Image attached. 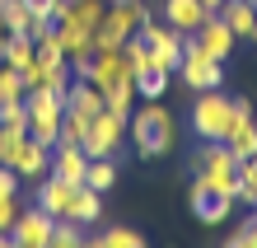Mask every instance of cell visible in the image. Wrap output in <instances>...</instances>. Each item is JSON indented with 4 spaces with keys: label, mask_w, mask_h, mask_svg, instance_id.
<instances>
[{
    "label": "cell",
    "mask_w": 257,
    "mask_h": 248,
    "mask_svg": "<svg viewBox=\"0 0 257 248\" xmlns=\"http://www.w3.org/2000/svg\"><path fill=\"white\" fill-rule=\"evenodd\" d=\"M126 136L136 141V150H141L145 159H159V154L173 150V113L159 99L145 103V108H136L131 122H126Z\"/></svg>",
    "instance_id": "obj_1"
},
{
    "label": "cell",
    "mask_w": 257,
    "mask_h": 248,
    "mask_svg": "<svg viewBox=\"0 0 257 248\" xmlns=\"http://www.w3.org/2000/svg\"><path fill=\"white\" fill-rule=\"evenodd\" d=\"M238 164H243V159H238L224 141H206V150L196 154V178H201L210 192L238 201Z\"/></svg>",
    "instance_id": "obj_2"
},
{
    "label": "cell",
    "mask_w": 257,
    "mask_h": 248,
    "mask_svg": "<svg viewBox=\"0 0 257 248\" xmlns=\"http://www.w3.org/2000/svg\"><path fill=\"white\" fill-rule=\"evenodd\" d=\"M28 108V136H33L38 145L56 150L61 145V117H66V94H52V89H33V94L24 99Z\"/></svg>",
    "instance_id": "obj_3"
},
{
    "label": "cell",
    "mask_w": 257,
    "mask_h": 248,
    "mask_svg": "<svg viewBox=\"0 0 257 248\" xmlns=\"http://www.w3.org/2000/svg\"><path fill=\"white\" fill-rule=\"evenodd\" d=\"M178 75H183V85L192 89V94H206V89H224V61H215L196 33H183V66H178Z\"/></svg>",
    "instance_id": "obj_4"
},
{
    "label": "cell",
    "mask_w": 257,
    "mask_h": 248,
    "mask_svg": "<svg viewBox=\"0 0 257 248\" xmlns=\"http://www.w3.org/2000/svg\"><path fill=\"white\" fill-rule=\"evenodd\" d=\"M141 19H145L141 0H108L103 24H98V33H94V52H117L126 38H136Z\"/></svg>",
    "instance_id": "obj_5"
},
{
    "label": "cell",
    "mask_w": 257,
    "mask_h": 248,
    "mask_svg": "<svg viewBox=\"0 0 257 248\" xmlns=\"http://www.w3.org/2000/svg\"><path fill=\"white\" fill-rule=\"evenodd\" d=\"M229 122H234V99H224L220 89L196 94V103H192V131L201 136V141H224Z\"/></svg>",
    "instance_id": "obj_6"
},
{
    "label": "cell",
    "mask_w": 257,
    "mask_h": 248,
    "mask_svg": "<svg viewBox=\"0 0 257 248\" xmlns=\"http://www.w3.org/2000/svg\"><path fill=\"white\" fill-rule=\"evenodd\" d=\"M126 122H131V113H112V108H103V113L89 122L84 154H89V159H98V154H117L122 141H126Z\"/></svg>",
    "instance_id": "obj_7"
},
{
    "label": "cell",
    "mask_w": 257,
    "mask_h": 248,
    "mask_svg": "<svg viewBox=\"0 0 257 248\" xmlns=\"http://www.w3.org/2000/svg\"><path fill=\"white\" fill-rule=\"evenodd\" d=\"M52 229H56V220L42 206H28V211H19V220H14V243L19 248H47L52 243Z\"/></svg>",
    "instance_id": "obj_8"
},
{
    "label": "cell",
    "mask_w": 257,
    "mask_h": 248,
    "mask_svg": "<svg viewBox=\"0 0 257 248\" xmlns=\"http://www.w3.org/2000/svg\"><path fill=\"white\" fill-rule=\"evenodd\" d=\"M187 206H192V215H196L201 225H224V215L234 211V197H220V192H210L201 178H192Z\"/></svg>",
    "instance_id": "obj_9"
},
{
    "label": "cell",
    "mask_w": 257,
    "mask_h": 248,
    "mask_svg": "<svg viewBox=\"0 0 257 248\" xmlns=\"http://www.w3.org/2000/svg\"><path fill=\"white\" fill-rule=\"evenodd\" d=\"M108 0H75V5H56V24L61 28H80V33H98Z\"/></svg>",
    "instance_id": "obj_10"
},
{
    "label": "cell",
    "mask_w": 257,
    "mask_h": 248,
    "mask_svg": "<svg viewBox=\"0 0 257 248\" xmlns=\"http://www.w3.org/2000/svg\"><path fill=\"white\" fill-rule=\"evenodd\" d=\"M70 197H75V183H66V178H42L38 183V201L33 206H42L52 215V220H66V211H70Z\"/></svg>",
    "instance_id": "obj_11"
},
{
    "label": "cell",
    "mask_w": 257,
    "mask_h": 248,
    "mask_svg": "<svg viewBox=\"0 0 257 248\" xmlns=\"http://www.w3.org/2000/svg\"><path fill=\"white\" fill-rule=\"evenodd\" d=\"M164 19H169V28H178V33H196L210 10L201 5V0H164Z\"/></svg>",
    "instance_id": "obj_12"
},
{
    "label": "cell",
    "mask_w": 257,
    "mask_h": 248,
    "mask_svg": "<svg viewBox=\"0 0 257 248\" xmlns=\"http://www.w3.org/2000/svg\"><path fill=\"white\" fill-rule=\"evenodd\" d=\"M196 38H201V47L215 56V61H224V56L234 52V42H238V38H234V28L224 24V14H210V19L196 28Z\"/></svg>",
    "instance_id": "obj_13"
},
{
    "label": "cell",
    "mask_w": 257,
    "mask_h": 248,
    "mask_svg": "<svg viewBox=\"0 0 257 248\" xmlns=\"http://www.w3.org/2000/svg\"><path fill=\"white\" fill-rule=\"evenodd\" d=\"M89 80H94L103 94H108L117 80H131V66H126L122 47H117V52H94V70H89Z\"/></svg>",
    "instance_id": "obj_14"
},
{
    "label": "cell",
    "mask_w": 257,
    "mask_h": 248,
    "mask_svg": "<svg viewBox=\"0 0 257 248\" xmlns=\"http://www.w3.org/2000/svg\"><path fill=\"white\" fill-rule=\"evenodd\" d=\"M52 174L80 188L84 174H89V154H84V145H56V150H52Z\"/></svg>",
    "instance_id": "obj_15"
},
{
    "label": "cell",
    "mask_w": 257,
    "mask_h": 248,
    "mask_svg": "<svg viewBox=\"0 0 257 248\" xmlns=\"http://www.w3.org/2000/svg\"><path fill=\"white\" fill-rule=\"evenodd\" d=\"M103 89L94 85V80H70V89H66V113H80V117H98L103 113Z\"/></svg>",
    "instance_id": "obj_16"
},
{
    "label": "cell",
    "mask_w": 257,
    "mask_h": 248,
    "mask_svg": "<svg viewBox=\"0 0 257 248\" xmlns=\"http://www.w3.org/2000/svg\"><path fill=\"white\" fill-rule=\"evenodd\" d=\"M10 169H14L19 178H42V174L52 169V150H47V145H38L33 136H28V141L19 145V154L10 159Z\"/></svg>",
    "instance_id": "obj_17"
},
{
    "label": "cell",
    "mask_w": 257,
    "mask_h": 248,
    "mask_svg": "<svg viewBox=\"0 0 257 248\" xmlns=\"http://www.w3.org/2000/svg\"><path fill=\"white\" fill-rule=\"evenodd\" d=\"M98 215H103V192H94L89 183H80V188H75V197H70L66 220H75V225H94Z\"/></svg>",
    "instance_id": "obj_18"
},
{
    "label": "cell",
    "mask_w": 257,
    "mask_h": 248,
    "mask_svg": "<svg viewBox=\"0 0 257 248\" xmlns=\"http://www.w3.org/2000/svg\"><path fill=\"white\" fill-rule=\"evenodd\" d=\"M215 14H224V24L234 28V38H252V28H257V10H252V0H224Z\"/></svg>",
    "instance_id": "obj_19"
},
{
    "label": "cell",
    "mask_w": 257,
    "mask_h": 248,
    "mask_svg": "<svg viewBox=\"0 0 257 248\" xmlns=\"http://www.w3.org/2000/svg\"><path fill=\"white\" fill-rule=\"evenodd\" d=\"M84 183L94 192H112V183H117V154H98V159H89Z\"/></svg>",
    "instance_id": "obj_20"
},
{
    "label": "cell",
    "mask_w": 257,
    "mask_h": 248,
    "mask_svg": "<svg viewBox=\"0 0 257 248\" xmlns=\"http://www.w3.org/2000/svg\"><path fill=\"white\" fill-rule=\"evenodd\" d=\"M33 56H38V42H33V38H28V33H10V42H5V66L24 70Z\"/></svg>",
    "instance_id": "obj_21"
},
{
    "label": "cell",
    "mask_w": 257,
    "mask_h": 248,
    "mask_svg": "<svg viewBox=\"0 0 257 248\" xmlns=\"http://www.w3.org/2000/svg\"><path fill=\"white\" fill-rule=\"evenodd\" d=\"M24 99H28L24 75L14 70V66H5V61H0V108H5V103H24Z\"/></svg>",
    "instance_id": "obj_22"
},
{
    "label": "cell",
    "mask_w": 257,
    "mask_h": 248,
    "mask_svg": "<svg viewBox=\"0 0 257 248\" xmlns=\"http://www.w3.org/2000/svg\"><path fill=\"white\" fill-rule=\"evenodd\" d=\"M47 248H94L84 239V225H75V220H56V229H52V243Z\"/></svg>",
    "instance_id": "obj_23"
},
{
    "label": "cell",
    "mask_w": 257,
    "mask_h": 248,
    "mask_svg": "<svg viewBox=\"0 0 257 248\" xmlns=\"http://www.w3.org/2000/svg\"><path fill=\"white\" fill-rule=\"evenodd\" d=\"M94 248H150L141 234H136V229H126V225H112L108 234H98V239H89Z\"/></svg>",
    "instance_id": "obj_24"
},
{
    "label": "cell",
    "mask_w": 257,
    "mask_h": 248,
    "mask_svg": "<svg viewBox=\"0 0 257 248\" xmlns=\"http://www.w3.org/2000/svg\"><path fill=\"white\" fill-rule=\"evenodd\" d=\"M238 201L257 211V154H252V159H243V164H238Z\"/></svg>",
    "instance_id": "obj_25"
},
{
    "label": "cell",
    "mask_w": 257,
    "mask_h": 248,
    "mask_svg": "<svg viewBox=\"0 0 257 248\" xmlns=\"http://www.w3.org/2000/svg\"><path fill=\"white\" fill-rule=\"evenodd\" d=\"M103 103H108L112 113H131V103H136V75H131V80H117L108 94H103Z\"/></svg>",
    "instance_id": "obj_26"
},
{
    "label": "cell",
    "mask_w": 257,
    "mask_h": 248,
    "mask_svg": "<svg viewBox=\"0 0 257 248\" xmlns=\"http://www.w3.org/2000/svg\"><path fill=\"white\" fill-rule=\"evenodd\" d=\"M164 89H169V75H164V70H145V75H136V99L155 103Z\"/></svg>",
    "instance_id": "obj_27"
},
{
    "label": "cell",
    "mask_w": 257,
    "mask_h": 248,
    "mask_svg": "<svg viewBox=\"0 0 257 248\" xmlns=\"http://www.w3.org/2000/svg\"><path fill=\"white\" fill-rule=\"evenodd\" d=\"M24 141H28V127H10V122H0V164H10Z\"/></svg>",
    "instance_id": "obj_28"
},
{
    "label": "cell",
    "mask_w": 257,
    "mask_h": 248,
    "mask_svg": "<svg viewBox=\"0 0 257 248\" xmlns=\"http://www.w3.org/2000/svg\"><path fill=\"white\" fill-rule=\"evenodd\" d=\"M89 122H94V117L66 113V117H61V145H84V136H89Z\"/></svg>",
    "instance_id": "obj_29"
},
{
    "label": "cell",
    "mask_w": 257,
    "mask_h": 248,
    "mask_svg": "<svg viewBox=\"0 0 257 248\" xmlns=\"http://www.w3.org/2000/svg\"><path fill=\"white\" fill-rule=\"evenodd\" d=\"M33 61H42V66H61V61H66V52H61V38H56V33L38 38V56H33Z\"/></svg>",
    "instance_id": "obj_30"
},
{
    "label": "cell",
    "mask_w": 257,
    "mask_h": 248,
    "mask_svg": "<svg viewBox=\"0 0 257 248\" xmlns=\"http://www.w3.org/2000/svg\"><path fill=\"white\" fill-rule=\"evenodd\" d=\"M224 248H257V211H252L248 220H243V225L234 229V239L224 243Z\"/></svg>",
    "instance_id": "obj_31"
},
{
    "label": "cell",
    "mask_w": 257,
    "mask_h": 248,
    "mask_svg": "<svg viewBox=\"0 0 257 248\" xmlns=\"http://www.w3.org/2000/svg\"><path fill=\"white\" fill-rule=\"evenodd\" d=\"M19 197H0V234H10L14 229V220H19Z\"/></svg>",
    "instance_id": "obj_32"
},
{
    "label": "cell",
    "mask_w": 257,
    "mask_h": 248,
    "mask_svg": "<svg viewBox=\"0 0 257 248\" xmlns=\"http://www.w3.org/2000/svg\"><path fill=\"white\" fill-rule=\"evenodd\" d=\"M0 197H19V174L10 164H0Z\"/></svg>",
    "instance_id": "obj_33"
},
{
    "label": "cell",
    "mask_w": 257,
    "mask_h": 248,
    "mask_svg": "<svg viewBox=\"0 0 257 248\" xmlns=\"http://www.w3.org/2000/svg\"><path fill=\"white\" fill-rule=\"evenodd\" d=\"M24 5L33 14H52V19H56V5H61V0H24Z\"/></svg>",
    "instance_id": "obj_34"
},
{
    "label": "cell",
    "mask_w": 257,
    "mask_h": 248,
    "mask_svg": "<svg viewBox=\"0 0 257 248\" xmlns=\"http://www.w3.org/2000/svg\"><path fill=\"white\" fill-rule=\"evenodd\" d=\"M5 42H10V28L0 24V61H5Z\"/></svg>",
    "instance_id": "obj_35"
},
{
    "label": "cell",
    "mask_w": 257,
    "mask_h": 248,
    "mask_svg": "<svg viewBox=\"0 0 257 248\" xmlns=\"http://www.w3.org/2000/svg\"><path fill=\"white\" fill-rule=\"evenodd\" d=\"M0 248H19V243H14V234H0Z\"/></svg>",
    "instance_id": "obj_36"
},
{
    "label": "cell",
    "mask_w": 257,
    "mask_h": 248,
    "mask_svg": "<svg viewBox=\"0 0 257 248\" xmlns=\"http://www.w3.org/2000/svg\"><path fill=\"white\" fill-rule=\"evenodd\" d=\"M201 5H206V10H210V14H215V10H220V5H224V0H201Z\"/></svg>",
    "instance_id": "obj_37"
},
{
    "label": "cell",
    "mask_w": 257,
    "mask_h": 248,
    "mask_svg": "<svg viewBox=\"0 0 257 248\" xmlns=\"http://www.w3.org/2000/svg\"><path fill=\"white\" fill-rule=\"evenodd\" d=\"M61 5H75V0H61Z\"/></svg>",
    "instance_id": "obj_38"
},
{
    "label": "cell",
    "mask_w": 257,
    "mask_h": 248,
    "mask_svg": "<svg viewBox=\"0 0 257 248\" xmlns=\"http://www.w3.org/2000/svg\"><path fill=\"white\" fill-rule=\"evenodd\" d=\"M252 42H257V28H252Z\"/></svg>",
    "instance_id": "obj_39"
},
{
    "label": "cell",
    "mask_w": 257,
    "mask_h": 248,
    "mask_svg": "<svg viewBox=\"0 0 257 248\" xmlns=\"http://www.w3.org/2000/svg\"><path fill=\"white\" fill-rule=\"evenodd\" d=\"M252 10H257V0H252Z\"/></svg>",
    "instance_id": "obj_40"
}]
</instances>
